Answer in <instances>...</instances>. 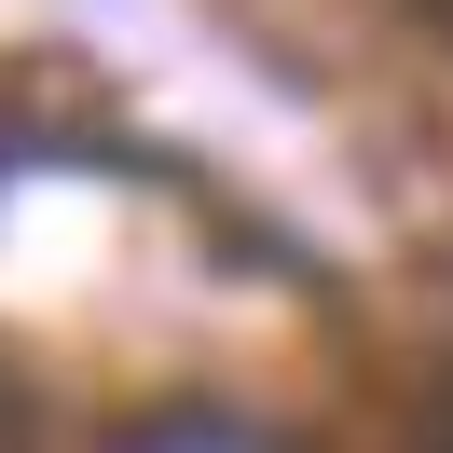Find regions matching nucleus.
Segmentation results:
<instances>
[{"instance_id": "1", "label": "nucleus", "mask_w": 453, "mask_h": 453, "mask_svg": "<svg viewBox=\"0 0 453 453\" xmlns=\"http://www.w3.org/2000/svg\"><path fill=\"white\" fill-rule=\"evenodd\" d=\"M111 453H288V440H275V426H248V412H206V398H193V412H138Z\"/></svg>"}]
</instances>
